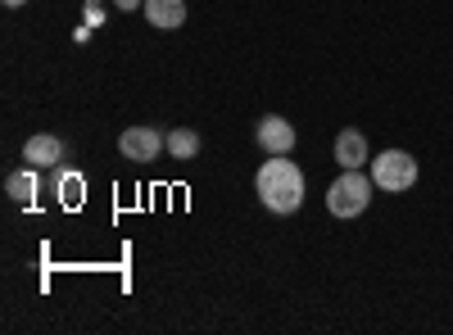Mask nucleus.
Here are the masks:
<instances>
[{
	"mask_svg": "<svg viewBox=\"0 0 453 335\" xmlns=\"http://www.w3.org/2000/svg\"><path fill=\"white\" fill-rule=\"evenodd\" d=\"M372 195H376L372 172H363V168H340V177L326 186V213L354 222V217H363V213L372 209Z\"/></svg>",
	"mask_w": 453,
	"mask_h": 335,
	"instance_id": "f03ea898",
	"label": "nucleus"
},
{
	"mask_svg": "<svg viewBox=\"0 0 453 335\" xmlns=\"http://www.w3.org/2000/svg\"><path fill=\"white\" fill-rule=\"evenodd\" d=\"M145 23L159 32H177L186 23V0H145Z\"/></svg>",
	"mask_w": 453,
	"mask_h": 335,
	"instance_id": "6e6552de",
	"label": "nucleus"
},
{
	"mask_svg": "<svg viewBox=\"0 0 453 335\" xmlns=\"http://www.w3.org/2000/svg\"><path fill=\"white\" fill-rule=\"evenodd\" d=\"M36 186H42V181H36V168H32V164H23L19 172H10V177H5V195H10L14 204H32Z\"/></svg>",
	"mask_w": 453,
	"mask_h": 335,
	"instance_id": "1a4fd4ad",
	"label": "nucleus"
},
{
	"mask_svg": "<svg viewBox=\"0 0 453 335\" xmlns=\"http://www.w3.org/2000/svg\"><path fill=\"white\" fill-rule=\"evenodd\" d=\"M55 191H59V200H64L68 209H78V204H82V177H78V172H59V177H55Z\"/></svg>",
	"mask_w": 453,
	"mask_h": 335,
	"instance_id": "9b49d317",
	"label": "nucleus"
},
{
	"mask_svg": "<svg viewBox=\"0 0 453 335\" xmlns=\"http://www.w3.org/2000/svg\"><path fill=\"white\" fill-rule=\"evenodd\" d=\"M0 5H5V10H23V5H27V0H0Z\"/></svg>",
	"mask_w": 453,
	"mask_h": 335,
	"instance_id": "4468645a",
	"label": "nucleus"
},
{
	"mask_svg": "<svg viewBox=\"0 0 453 335\" xmlns=\"http://www.w3.org/2000/svg\"><path fill=\"white\" fill-rule=\"evenodd\" d=\"M254 195H258L263 209L277 213V217L299 213V204H304V195H309L304 168H299L290 155H268L258 164V172H254Z\"/></svg>",
	"mask_w": 453,
	"mask_h": 335,
	"instance_id": "f257e3e1",
	"label": "nucleus"
},
{
	"mask_svg": "<svg viewBox=\"0 0 453 335\" xmlns=\"http://www.w3.org/2000/svg\"><path fill=\"white\" fill-rule=\"evenodd\" d=\"M254 141H258L263 155H290L295 141H299V132H295V123L281 118V114H263L258 127H254Z\"/></svg>",
	"mask_w": 453,
	"mask_h": 335,
	"instance_id": "39448f33",
	"label": "nucleus"
},
{
	"mask_svg": "<svg viewBox=\"0 0 453 335\" xmlns=\"http://www.w3.org/2000/svg\"><path fill=\"white\" fill-rule=\"evenodd\" d=\"M335 164L340 168H367L372 164V145H367V136L358 127H345L335 136Z\"/></svg>",
	"mask_w": 453,
	"mask_h": 335,
	"instance_id": "423d86ee",
	"label": "nucleus"
},
{
	"mask_svg": "<svg viewBox=\"0 0 453 335\" xmlns=\"http://www.w3.org/2000/svg\"><path fill=\"white\" fill-rule=\"evenodd\" d=\"M168 155L181 159V164L186 159H200V132L196 127H173L168 132Z\"/></svg>",
	"mask_w": 453,
	"mask_h": 335,
	"instance_id": "9d476101",
	"label": "nucleus"
},
{
	"mask_svg": "<svg viewBox=\"0 0 453 335\" xmlns=\"http://www.w3.org/2000/svg\"><path fill=\"white\" fill-rule=\"evenodd\" d=\"M82 14H87V27H100L104 23V5H100V0H87Z\"/></svg>",
	"mask_w": 453,
	"mask_h": 335,
	"instance_id": "f8f14e48",
	"label": "nucleus"
},
{
	"mask_svg": "<svg viewBox=\"0 0 453 335\" xmlns=\"http://www.w3.org/2000/svg\"><path fill=\"white\" fill-rule=\"evenodd\" d=\"M59 159H64V141H59V136L36 132V136L23 141V164H32V168H55Z\"/></svg>",
	"mask_w": 453,
	"mask_h": 335,
	"instance_id": "0eeeda50",
	"label": "nucleus"
},
{
	"mask_svg": "<svg viewBox=\"0 0 453 335\" xmlns=\"http://www.w3.org/2000/svg\"><path fill=\"white\" fill-rule=\"evenodd\" d=\"M119 155L132 159V164H155L159 155H168V132L150 127V123H136L119 136Z\"/></svg>",
	"mask_w": 453,
	"mask_h": 335,
	"instance_id": "20e7f679",
	"label": "nucleus"
},
{
	"mask_svg": "<svg viewBox=\"0 0 453 335\" xmlns=\"http://www.w3.org/2000/svg\"><path fill=\"white\" fill-rule=\"evenodd\" d=\"M367 172H372V181H376V191H386V195L412 191V186H418V177H422L418 159H412L408 150H381V155H372Z\"/></svg>",
	"mask_w": 453,
	"mask_h": 335,
	"instance_id": "7ed1b4c3",
	"label": "nucleus"
},
{
	"mask_svg": "<svg viewBox=\"0 0 453 335\" xmlns=\"http://www.w3.org/2000/svg\"><path fill=\"white\" fill-rule=\"evenodd\" d=\"M113 5H119L123 14H132V10H145V0H113Z\"/></svg>",
	"mask_w": 453,
	"mask_h": 335,
	"instance_id": "ddd939ff",
	"label": "nucleus"
}]
</instances>
